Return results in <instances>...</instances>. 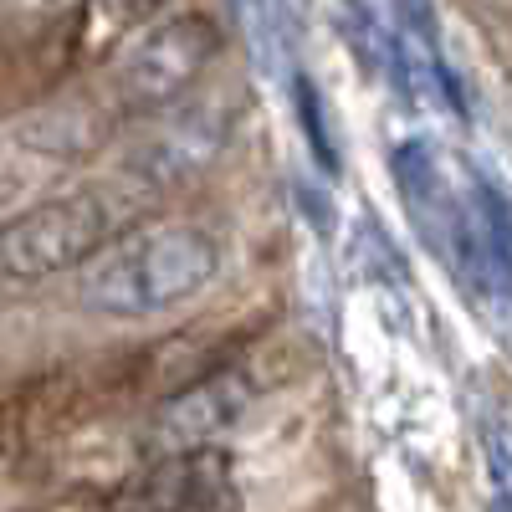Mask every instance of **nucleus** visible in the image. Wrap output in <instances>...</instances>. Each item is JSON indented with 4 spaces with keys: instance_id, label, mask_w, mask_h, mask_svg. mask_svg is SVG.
Returning <instances> with one entry per match:
<instances>
[{
    "instance_id": "f257e3e1",
    "label": "nucleus",
    "mask_w": 512,
    "mask_h": 512,
    "mask_svg": "<svg viewBox=\"0 0 512 512\" xmlns=\"http://www.w3.org/2000/svg\"><path fill=\"white\" fill-rule=\"evenodd\" d=\"M221 277V241L195 221H144L118 231L77 272V308L113 323L175 313Z\"/></svg>"
},
{
    "instance_id": "f03ea898",
    "label": "nucleus",
    "mask_w": 512,
    "mask_h": 512,
    "mask_svg": "<svg viewBox=\"0 0 512 512\" xmlns=\"http://www.w3.org/2000/svg\"><path fill=\"white\" fill-rule=\"evenodd\" d=\"M144 200V190L118 180L113 190H72L26 205L21 216L0 226V277L47 282L62 272H82L118 231H128V216Z\"/></svg>"
},
{
    "instance_id": "7ed1b4c3",
    "label": "nucleus",
    "mask_w": 512,
    "mask_h": 512,
    "mask_svg": "<svg viewBox=\"0 0 512 512\" xmlns=\"http://www.w3.org/2000/svg\"><path fill=\"white\" fill-rule=\"evenodd\" d=\"M221 52V31L205 16H169L149 26L134 47H123L113 67V88L128 108L164 113L185 103V93L205 77V67Z\"/></svg>"
},
{
    "instance_id": "20e7f679",
    "label": "nucleus",
    "mask_w": 512,
    "mask_h": 512,
    "mask_svg": "<svg viewBox=\"0 0 512 512\" xmlns=\"http://www.w3.org/2000/svg\"><path fill=\"white\" fill-rule=\"evenodd\" d=\"M93 118L57 103L21 118L16 128L0 134V216H21L36 190H47L67 164H77L93 149Z\"/></svg>"
},
{
    "instance_id": "39448f33",
    "label": "nucleus",
    "mask_w": 512,
    "mask_h": 512,
    "mask_svg": "<svg viewBox=\"0 0 512 512\" xmlns=\"http://www.w3.org/2000/svg\"><path fill=\"white\" fill-rule=\"evenodd\" d=\"M226 134H231V113H226L221 98L175 103V108H164V118L134 149H128V164H123L118 180L144 190V195H154L164 185H180V180H195L200 169L226 149Z\"/></svg>"
},
{
    "instance_id": "423d86ee",
    "label": "nucleus",
    "mask_w": 512,
    "mask_h": 512,
    "mask_svg": "<svg viewBox=\"0 0 512 512\" xmlns=\"http://www.w3.org/2000/svg\"><path fill=\"white\" fill-rule=\"evenodd\" d=\"M251 405H256V374L241 364H221L200 379H185L149 415V456L221 446V436L236 431Z\"/></svg>"
},
{
    "instance_id": "0eeeda50",
    "label": "nucleus",
    "mask_w": 512,
    "mask_h": 512,
    "mask_svg": "<svg viewBox=\"0 0 512 512\" xmlns=\"http://www.w3.org/2000/svg\"><path fill=\"white\" fill-rule=\"evenodd\" d=\"M231 451L200 446V451H169L149 456L139 472H128L108 492V512H221L231 497Z\"/></svg>"
},
{
    "instance_id": "6e6552de",
    "label": "nucleus",
    "mask_w": 512,
    "mask_h": 512,
    "mask_svg": "<svg viewBox=\"0 0 512 512\" xmlns=\"http://www.w3.org/2000/svg\"><path fill=\"white\" fill-rule=\"evenodd\" d=\"M159 0H88V11H82V52H108L118 41L144 26L154 16Z\"/></svg>"
},
{
    "instance_id": "1a4fd4ad",
    "label": "nucleus",
    "mask_w": 512,
    "mask_h": 512,
    "mask_svg": "<svg viewBox=\"0 0 512 512\" xmlns=\"http://www.w3.org/2000/svg\"><path fill=\"white\" fill-rule=\"evenodd\" d=\"M292 108H297V123H303V139L318 159L323 175H338V144H333V128H328V108H323V93L308 72L292 77Z\"/></svg>"
}]
</instances>
